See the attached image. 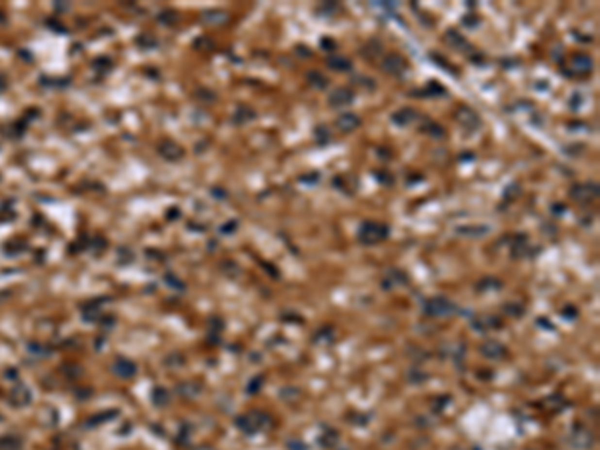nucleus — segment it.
<instances>
[{
  "label": "nucleus",
  "mask_w": 600,
  "mask_h": 450,
  "mask_svg": "<svg viewBox=\"0 0 600 450\" xmlns=\"http://www.w3.org/2000/svg\"><path fill=\"white\" fill-rule=\"evenodd\" d=\"M388 236V226L380 222H364L358 230V240L362 244H378Z\"/></svg>",
  "instance_id": "obj_1"
},
{
  "label": "nucleus",
  "mask_w": 600,
  "mask_h": 450,
  "mask_svg": "<svg viewBox=\"0 0 600 450\" xmlns=\"http://www.w3.org/2000/svg\"><path fill=\"white\" fill-rule=\"evenodd\" d=\"M236 426L246 432V434H254V432H260V430H266L270 426V416L264 414V412H252L248 416H240L236 420Z\"/></svg>",
  "instance_id": "obj_2"
},
{
  "label": "nucleus",
  "mask_w": 600,
  "mask_h": 450,
  "mask_svg": "<svg viewBox=\"0 0 600 450\" xmlns=\"http://www.w3.org/2000/svg\"><path fill=\"white\" fill-rule=\"evenodd\" d=\"M424 310H426L428 316H448V314H452L456 308H454V304L450 302L448 298H444V296H434V298L426 300Z\"/></svg>",
  "instance_id": "obj_3"
},
{
  "label": "nucleus",
  "mask_w": 600,
  "mask_h": 450,
  "mask_svg": "<svg viewBox=\"0 0 600 450\" xmlns=\"http://www.w3.org/2000/svg\"><path fill=\"white\" fill-rule=\"evenodd\" d=\"M406 66H408L406 58L396 54V52H388L384 58H382V62H380V68L384 70L386 74H392V76H400L406 70Z\"/></svg>",
  "instance_id": "obj_4"
},
{
  "label": "nucleus",
  "mask_w": 600,
  "mask_h": 450,
  "mask_svg": "<svg viewBox=\"0 0 600 450\" xmlns=\"http://www.w3.org/2000/svg\"><path fill=\"white\" fill-rule=\"evenodd\" d=\"M570 196L578 202H590L592 198L598 196V184L596 182H584V184H576L570 188Z\"/></svg>",
  "instance_id": "obj_5"
},
{
  "label": "nucleus",
  "mask_w": 600,
  "mask_h": 450,
  "mask_svg": "<svg viewBox=\"0 0 600 450\" xmlns=\"http://www.w3.org/2000/svg\"><path fill=\"white\" fill-rule=\"evenodd\" d=\"M354 100V92L346 88V86H338L336 90H332L330 96H328V104L330 108H342V106H348L352 104Z\"/></svg>",
  "instance_id": "obj_6"
},
{
  "label": "nucleus",
  "mask_w": 600,
  "mask_h": 450,
  "mask_svg": "<svg viewBox=\"0 0 600 450\" xmlns=\"http://www.w3.org/2000/svg\"><path fill=\"white\" fill-rule=\"evenodd\" d=\"M480 354L490 360H500L506 356V346L500 344L498 340H486L480 344Z\"/></svg>",
  "instance_id": "obj_7"
},
{
  "label": "nucleus",
  "mask_w": 600,
  "mask_h": 450,
  "mask_svg": "<svg viewBox=\"0 0 600 450\" xmlns=\"http://www.w3.org/2000/svg\"><path fill=\"white\" fill-rule=\"evenodd\" d=\"M360 124H362L360 116L354 114V112H342V114L336 116V120H334V126H336L340 132H352V130H356Z\"/></svg>",
  "instance_id": "obj_8"
},
{
  "label": "nucleus",
  "mask_w": 600,
  "mask_h": 450,
  "mask_svg": "<svg viewBox=\"0 0 600 450\" xmlns=\"http://www.w3.org/2000/svg\"><path fill=\"white\" fill-rule=\"evenodd\" d=\"M592 66H594L592 58H590L588 54H584V52H578V54H574V56H572V60H570V68H572V72H574V74H580V76H584V74L592 72Z\"/></svg>",
  "instance_id": "obj_9"
},
{
  "label": "nucleus",
  "mask_w": 600,
  "mask_h": 450,
  "mask_svg": "<svg viewBox=\"0 0 600 450\" xmlns=\"http://www.w3.org/2000/svg\"><path fill=\"white\" fill-rule=\"evenodd\" d=\"M456 120L466 128V130H474V128H478V124H480V120H478V114L474 112V110H470V108H458V112H456Z\"/></svg>",
  "instance_id": "obj_10"
},
{
  "label": "nucleus",
  "mask_w": 600,
  "mask_h": 450,
  "mask_svg": "<svg viewBox=\"0 0 600 450\" xmlns=\"http://www.w3.org/2000/svg\"><path fill=\"white\" fill-rule=\"evenodd\" d=\"M416 118H418V112H416L414 108H410V106L400 108V110H396V112L392 114V122L398 124V126H408V124H412Z\"/></svg>",
  "instance_id": "obj_11"
},
{
  "label": "nucleus",
  "mask_w": 600,
  "mask_h": 450,
  "mask_svg": "<svg viewBox=\"0 0 600 450\" xmlns=\"http://www.w3.org/2000/svg\"><path fill=\"white\" fill-rule=\"evenodd\" d=\"M444 42H446L448 46L456 48V50H462V52H464V50H466V52H468V50H472V46L468 44V40H466L462 34H458L456 30H448L446 34H444Z\"/></svg>",
  "instance_id": "obj_12"
},
{
  "label": "nucleus",
  "mask_w": 600,
  "mask_h": 450,
  "mask_svg": "<svg viewBox=\"0 0 600 450\" xmlns=\"http://www.w3.org/2000/svg\"><path fill=\"white\" fill-rule=\"evenodd\" d=\"M592 442H594V436L590 434L586 428H580V426H578V428L574 430V434H572V446H576V448H590Z\"/></svg>",
  "instance_id": "obj_13"
},
{
  "label": "nucleus",
  "mask_w": 600,
  "mask_h": 450,
  "mask_svg": "<svg viewBox=\"0 0 600 450\" xmlns=\"http://www.w3.org/2000/svg\"><path fill=\"white\" fill-rule=\"evenodd\" d=\"M326 64H328V68L338 70V72H348V70H352V62H350V58L340 56V54H330L328 60H326Z\"/></svg>",
  "instance_id": "obj_14"
},
{
  "label": "nucleus",
  "mask_w": 600,
  "mask_h": 450,
  "mask_svg": "<svg viewBox=\"0 0 600 450\" xmlns=\"http://www.w3.org/2000/svg\"><path fill=\"white\" fill-rule=\"evenodd\" d=\"M406 286L408 284V276L404 274V272H400V270H390L386 276H384V280H382V286L384 288H394V286Z\"/></svg>",
  "instance_id": "obj_15"
},
{
  "label": "nucleus",
  "mask_w": 600,
  "mask_h": 450,
  "mask_svg": "<svg viewBox=\"0 0 600 450\" xmlns=\"http://www.w3.org/2000/svg\"><path fill=\"white\" fill-rule=\"evenodd\" d=\"M488 226H464V228H458V234H464V236H484L488 234Z\"/></svg>",
  "instance_id": "obj_16"
},
{
  "label": "nucleus",
  "mask_w": 600,
  "mask_h": 450,
  "mask_svg": "<svg viewBox=\"0 0 600 450\" xmlns=\"http://www.w3.org/2000/svg\"><path fill=\"white\" fill-rule=\"evenodd\" d=\"M308 82H310L314 88H320V90H324V88L328 86L326 76H322L320 72H310V74H308Z\"/></svg>",
  "instance_id": "obj_17"
},
{
  "label": "nucleus",
  "mask_w": 600,
  "mask_h": 450,
  "mask_svg": "<svg viewBox=\"0 0 600 450\" xmlns=\"http://www.w3.org/2000/svg\"><path fill=\"white\" fill-rule=\"evenodd\" d=\"M526 246H528V244H526V238H524V236H518V240L512 244V256L522 258V256L526 254Z\"/></svg>",
  "instance_id": "obj_18"
},
{
  "label": "nucleus",
  "mask_w": 600,
  "mask_h": 450,
  "mask_svg": "<svg viewBox=\"0 0 600 450\" xmlns=\"http://www.w3.org/2000/svg\"><path fill=\"white\" fill-rule=\"evenodd\" d=\"M424 132H426V134H430V136H434V138H442L444 136V128L440 124H436V122H426L424 124Z\"/></svg>",
  "instance_id": "obj_19"
},
{
  "label": "nucleus",
  "mask_w": 600,
  "mask_h": 450,
  "mask_svg": "<svg viewBox=\"0 0 600 450\" xmlns=\"http://www.w3.org/2000/svg\"><path fill=\"white\" fill-rule=\"evenodd\" d=\"M328 138H330V136H328V130H326L324 126H318V128H316V140L320 142V146H322V144H326V142H328Z\"/></svg>",
  "instance_id": "obj_20"
},
{
  "label": "nucleus",
  "mask_w": 600,
  "mask_h": 450,
  "mask_svg": "<svg viewBox=\"0 0 600 450\" xmlns=\"http://www.w3.org/2000/svg\"><path fill=\"white\" fill-rule=\"evenodd\" d=\"M164 154L168 156V158H176V156H182V150L178 148V146H174V144H168L164 148Z\"/></svg>",
  "instance_id": "obj_21"
},
{
  "label": "nucleus",
  "mask_w": 600,
  "mask_h": 450,
  "mask_svg": "<svg viewBox=\"0 0 600 450\" xmlns=\"http://www.w3.org/2000/svg\"><path fill=\"white\" fill-rule=\"evenodd\" d=\"M424 94H428V96H430V94H432V96H434V94H444V88H442V86H438V84H434V82H432V84H428V86H426Z\"/></svg>",
  "instance_id": "obj_22"
},
{
  "label": "nucleus",
  "mask_w": 600,
  "mask_h": 450,
  "mask_svg": "<svg viewBox=\"0 0 600 450\" xmlns=\"http://www.w3.org/2000/svg\"><path fill=\"white\" fill-rule=\"evenodd\" d=\"M288 450H308L306 448V444L304 442H300V440H288Z\"/></svg>",
  "instance_id": "obj_23"
},
{
  "label": "nucleus",
  "mask_w": 600,
  "mask_h": 450,
  "mask_svg": "<svg viewBox=\"0 0 600 450\" xmlns=\"http://www.w3.org/2000/svg\"><path fill=\"white\" fill-rule=\"evenodd\" d=\"M208 16H210V22H222V20H226V14H224V12H210Z\"/></svg>",
  "instance_id": "obj_24"
},
{
  "label": "nucleus",
  "mask_w": 600,
  "mask_h": 450,
  "mask_svg": "<svg viewBox=\"0 0 600 450\" xmlns=\"http://www.w3.org/2000/svg\"><path fill=\"white\" fill-rule=\"evenodd\" d=\"M504 310H506L508 314H514V316H520V314H522V308H514V304H506Z\"/></svg>",
  "instance_id": "obj_25"
},
{
  "label": "nucleus",
  "mask_w": 600,
  "mask_h": 450,
  "mask_svg": "<svg viewBox=\"0 0 600 450\" xmlns=\"http://www.w3.org/2000/svg\"><path fill=\"white\" fill-rule=\"evenodd\" d=\"M320 174H308V176H302V182H308V184H312V182H316V178H318Z\"/></svg>",
  "instance_id": "obj_26"
},
{
  "label": "nucleus",
  "mask_w": 600,
  "mask_h": 450,
  "mask_svg": "<svg viewBox=\"0 0 600 450\" xmlns=\"http://www.w3.org/2000/svg\"><path fill=\"white\" fill-rule=\"evenodd\" d=\"M472 18H474V16H472V14H468V16H466V18H464L462 22H464V24H468V26H476V20H472Z\"/></svg>",
  "instance_id": "obj_27"
},
{
  "label": "nucleus",
  "mask_w": 600,
  "mask_h": 450,
  "mask_svg": "<svg viewBox=\"0 0 600 450\" xmlns=\"http://www.w3.org/2000/svg\"><path fill=\"white\" fill-rule=\"evenodd\" d=\"M296 50H298V54H304V56H310V52H308V48H306V46H298Z\"/></svg>",
  "instance_id": "obj_28"
},
{
  "label": "nucleus",
  "mask_w": 600,
  "mask_h": 450,
  "mask_svg": "<svg viewBox=\"0 0 600 450\" xmlns=\"http://www.w3.org/2000/svg\"><path fill=\"white\" fill-rule=\"evenodd\" d=\"M320 44H322V46H326V48H330V50H334V48H336V46H334V44H332V42H330V40H326V38H324V40H322V42H320Z\"/></svg>",
  "instance_id": "obj_29"
}]
</instances>
